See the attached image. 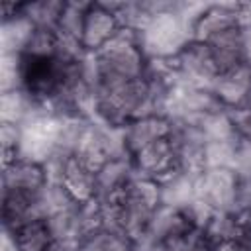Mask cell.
I'll return each instance as SVG.
<instances>
[{"mask_svg": "<svg viewBox=\"0 0 251 251\" xmlns=\"http://www.w3.org/2000/svg\"><path fill=\"white\" fill-rule=\"evenodd\" d=\"M190 39L192 25L182 14V2H171L139 29V45L147 59H173Z\"/></svg>", "mask_w": 251, "mask_h": 251, "instance_id": "1", "label": "cell"}, {"mask_svg": "<svg viewBox=\"0 0 251 251\" xmlns=\"http://www.w3.org/2000/svg\"><path fill=\"white\" fill-rule=\"evenodd\" d=\"M98 78L102 82H122L141 78L147 57L139 45V31L120 27L116 37L98 53H94Z\"/></svg>", "mask_w": 251, "mask_h": 251, "instance_id": "2", "label": "cell"}, {"mask_svg": "<svg viewBox=\"0 0 251 251\" xmlns=\"http://www.w3.org/2000/svg\"><path fill=\"white\" fill-rule=\"evenodd\" d=\"M171 61L175 76L180 84L210 88L218 76V67L212 55V49L204 41L190 39Z\"/></svg>", "mask_w": 251, "mask_h": 251, "instance_id": "3", "label": "cell"}, {"mask_svg": "<svg viewBox=\"0 0 251 251\" xmlns=\"http://www.w3.org/2000/svg\"><path fill=\"white\" fill-rule=\"evenodd\" d=\"M239 176L229 167L204 169L194 180V196L214 212H233Z\"/></svg>", "mask_w": 251, "mask_h": 251, "instance_id": "4", "label": "cell"}, {"mask_svg": "<svg viewBox=\"0 0 251 251\" xmlns=\"http://www.w3.org/2000/svg\"><path fill=\"white\" fill-rule=\"evenodd\" d=\"M120 22L116 14L108 8L106 2H90L84 24H82V33H80V45L84 53H98L104 49L120 31Z\"/></svg>", "mask_w": 251, "mask_h": 251, "instance_id": "5", "label": "cell"}, {"mask_svg": "<svg viewBox=\"0 0 251 251\" xmlns=\"http://www.w3.org/2000/svg\"><path fill=\"white\" fill-rule=\"evenodd\" d=\"M135 176L131 157L110 159L96 169V192L94 200L100 204H116L120 202L126 186Z\"/></svg>", "mask_w": 251, "mask_h": 251, "instance_id": "6", "label": "cell"}, {"mask_svg": "<svg viewBox=\"0 0 251 251\" xmlns=\"http://www.w3.org/2000/svg\"><path fill=\"white\" fill-rule=\"evenodd\" d=\"M210 90L226 110L247 104L251 96V67L239 65L235 69L218 73L210 84Z\"/></svg>", "mask_w": 251, "mask_h": 251, "instance_id": "7", "label": "cell"}, {"mask_svg": "<svg viewBox=\"0 0 251 251\" xmlns=\"http://www.w3.org/2000/svg\"><path fill=\"white\" fill-rule=\"evenodd\" d=\"M231 27H239L237 4H206L192 24V39L208 43Z\"/></svg>", "mask_w": 251, "mask_h": 251, "instance_id": "8", "label": "cell"}, {"mask_svg": "<svg viewBox=\"0 0 251 251\" xmlns=\"http://www.w3.org/2000/svg\"><path fill=\"white\" fill-rule=\"evenodd\" d=\"M133 161V169L137 175L141 176H149V178H159L165 173L175 169V149L169 137L157 139L151 145L143 147L141 151H137L135 155H131Z\"/></svg>", "mask_w": 251, "mask_h": 251, "instance_id": "9", "label": "cell"}, {"mask_svg": "<svg viewBox=\"0 0 251 251\" xmlns=\"http://www.w3.org/2000/svg\"><path fill=\"white\" fill-rule=\"evenodd\" d=\"M169 131H171L169 120L163 116H157V114L131 120L124 127V139H126V147H127L129 157L135 155L137 151H141L143 147L151 145L153 141L169 137Z\"/></svg>", "mask_w": 251, "mask_h": 251, "instance_id": "10", "label": "cell"}, {"mask_svg": "<svg viewBox=\"0 0 251 251\" xmlns=\"http://www.w3.org/2000/svg\"><path fill=\"white\" fill-rule=\"evenodd\" d=\"M47 184V175L41 163L18 157L14 163L4 165L2 171V190H24L39 192Z\"/></svg>", "mask_w": 251, "mask_h": 251, "instance_id": "11", "label": "cell"}, {"mask_svg": "<svg viewBox=\"0 0 251 251\" xmlns=\"http://www.w3.org/2000/svg\"><path fill=\"white\" fill-rule=\"evenodd\" d=\"M43 112H47V108L24 88L0 92V122L25 126Z\"/></svg>", "mask_w": 251, "mask_h": 251, "instance_id": "12", "label": "cell"}, {"mask_svg": "<svg viewBox=\"0 0 251 251\" xmlns=\"http://www.w3.org/2000/svg\"><path fill=\"white\" fill-rule=\"evenodd\" d=\"M218 73L235 69L239 65H247L245 63V45H243V33L241 27H231L220 35H216L214 39L208 41Z\"/></svg>", "mask_w": 251, "mask_h": 251, "instance_id": "13", "label": "cell"}, {"mask_svg": "<svg viewBox=\"0 0 251 251\" xmlns=\"http://www.w3.org/2000/svg\"><path fill=\"white\" fill-rule=\"evenodd\" d=\"M190 227L192 226L188 224V220L184 218V214L178 208L161 204L155 208L143 239H147L151 243H163V241H167V239H171V237H175V235H178Z\"/></svg>", "mask_w": 251, "mask_h": 251, "instance_id": "14", "label": "cell"}, {"mask_svg": "<svg viewBox=\"0 0 251 251\" xmlns=\"http://www.w3.org/2000/svg\"><path fill=\"white\" fill-rule=\"evenodd\" d=\"M61 184L76 202H90L96 192V169L73 155Z\"/></svg>", "mask_w": 251, "mask_h": 251, "instance_id": "15", "label": "cell"}, {"mask_svg": "<svg viewBox=\"0 0 251 251\" xmlns=\"http://www.w3.org/2000/svg\"><path fill=\"white\" fill-rule=\"evenodd\" d=\"M194 180L196 176L178 171L176 167L163 176L157 178L159 188H161V204L173 206V208H182L190 200H194Z\"/></svg>", "mask_w": 251, "mask_h": 251, "instance_id": "16", "label": "cell"}, {"mask_svg": "<svg viewBox=\"0 0 251 251\" xmlns=\"http://www.w3.org/2000/svg\"><path fill=\"white\" fill-rule=\"evenodd\" d=\"M35 25L22 14V8L16 16L2 18L0 25V47L2 55H22Z\"/></svg>", "mask_w": 251, "mask_h": 251, "instance_id": "17", "label": "cell"}, {"mask_svg": "<svg viewBox=\"0 0 251 251\" xmlns=\"http://www.w3.org/2000/svg\"><path fill=\"white\" fill-rule=\"evenodd\" d=\"M133 247L135 241L127 233L106 226L86 233L76 243V251H133Z\"/></svg>", "mask_w": 251, "mask_h": 251, "instance_id": "18", "label": "cell"}, {"mask_svg": "<svg viewBox=\"0 0 251 251\" xmlns=\"http://www.w3.org/2000/svg\"><path fill=\"white\" fill-rule=\"evenodd\" d=\"M65 2L63 0H37L22 4V14L41 29H57Z\"/></svg>", "mask_w": 251, "mask_h": 251, "instance_id": "19", "label": "cell"}, {"mask_svg": "<svg viewBox=\"0 0 251 251\" xmlns=\"http://www.w3.org/2000/svg\"><path fill=\"white\" fill-rule=\"evenodd\" d=\"M20 251H47L53 243V233L47 220H33L14 231Z\"/></svg>", "mask_w": 251, "mask_h": 251, "instance_id": "20", "label": "cell"}, {"mask_svg": "<svg viewBox=\"0 0 251 251\" xmlns=\"http://www.w3.org/2000/svg\"><path fill=\"white\" fill-rule=\"evenodd\" d=\"M239 218L233 212H214L208 224L204 226L202 233L208 241V245H218V243H227L233 241V237L239 231Z\"/></svg>", "mask_w": 251, "mask_h": 251, "instance_id": "21", "label": "cell"}, {"mask_svg": "<svg viewBox=\"0 0 251 251\" xmlns=\"http://www.w3.org/2000/svg\"><path fill=\"white\" fill-rule=\"evenodd\" d=\"M198 127L206 141H229L237 139L227 110H218L212 114H206L200 118Z\"/></svg>", "mask_w": 251, "mask_h": 251, "instance_id": "22", "label": "cell"}, {"mask_svg": "<svg viewBox=\"0 0 251 251\" xmlns=\"http://www.w3.org/2000/svg\"><path fill=\"white\" fill-rule=\"evenodd\" d=\"M88 4L90 2H78V0L65 2L63 14H61V20H59V25H57V31L80 41L82 24H84V16H86V10H88Z\"/></svg>", "mask_w": 251, "mask_h": 251, "instance_id": "23", "label": "cell"}, {"mask_svg": "<svg viewBox=\"0 0 251 251\" xmlns=\"http://www.w3.org/2000/svg\"><path fill=\"white\" fill-rule=\"evenodd\" d=\"M55 51H57V29L35 27L22 55L31 59H49L55 57Z\"/></svg>", "mask_w": 251, "mask_h": 251, "instance_id": "24", "label": "cell"}, {"mask_svg": "<svg viewBox=\"0 0 251 251\" xmlns=\"http://www.w3.org/2000/svg\"><path fill=\"white\" fill-rule=\"evenodd\" d=\"M24 88V69L22 55H2L0 57V90H18Z\"/></svg>", "mask_w": 251, "mask_h": 251, "instance_id": "25", "label": "cell"}, {"mask_svg": "<svg viewBox=\"0 0 251 251\" xmlns=\"http://www.w3.org/2000/svg\"><path fill=\"white\" fill-rule=\"evenodd\" d=\"M235 143H237V139H229V141H206V147H204V169L231 167Z\"/></svg>", "mask_w": 251, "mask_h": 251, "instance_id": "26", "label": "cell"}, {"mask_svg": "<svg viewBox=\"0 0 251 251\" xmlns=\"http://www.w3.org/2000/svg\"><path fill=\"white\" fill-rule=\"evenodd\" d=\"M0 145H2V165H10L20 157L22 145V126L0 122Z\"/></svg>", "mask_w": 251, "mask_h": 251, "instance_id": "27", "label": "cell"}, {"mask_svg": "<svg viewBox=\"0 0 251 251\" xmlns=\"http://www.w3.org/2000/svg\"><path fill=\"white\" fill-rule=\"evenodd\" d=\"M239 178L251 176V141L247 139H237L231 167H229Z\"/></svg>", "mask_w": 251, "mask_h": 251, "instance_id": "28", "label": "cell"}, {"mask_svg": "<svg viewBox=\"0 0 251 251\" xmlns=\"http://www.w3.org/2000/svg\"><path fill=\"white\" fill-rule=\"evenodd\" d=\"M233 214L235 216H247V214H251V176L239 178V182H237L235 202H233Z\"/></svg>", "mask_w": 251, "mask_h": 251, "instance_id": "29", "label": "cell"}, {"mask_svg": "<svg viewBox=\"0 0 251 251\" xmlns=\"http://www.w3.org/2000/svg\"><path fill=\"white\" fill-rule=\"evenodd\" d=\"M239 231L233 237V243L237 247V251H251V224H243L239 222Z\"/></svg>", "mask_w": 251, "mask_h": 251, "instance_id": "30", "label": "cell"}, {"mask_svg": "<svg viewBox=\"0 0 251 251\" xmlns=\"http://www.w3.org/2000/svg\"><path fill=\"white\" fill-rule=\"evenodd\" d=\"M2 251H20L18 241H16V233L8 227H2Z\"/></svg>", "mask_w": 251, "mask_h": 251, "instance_id": "31", "label": "cell"}, {"mask_svg": "<svg viewBox=\"0 0 251 251\" xmlns=\"http://www.w3.org/2000/svg\"><path fill=\"white\" fill-rule=\"evenodd\" d=\"M47 251H76V241H61V239H53V243L47 247Z\"/></svg>", "mask_w": 251, "mask_h": 251, "instance_id": "32", "label": "cell"}, {"mask_svg": "<svg viewBox=\"0 0 251 251\" xmlns=\"http://www.w3.org/2000/svg\"><path fill=\"white\" fill-rule=\"evenodd\" d=\"M210 251H237V247H235V243H233V241H227V243L210 245Z\"/></svg>", "mask_w": 251, "mask_h": 251, "instance_id": "33", "label": "cell"}]
</instances>
